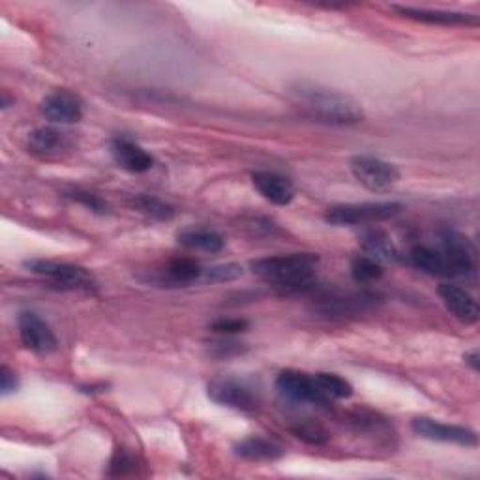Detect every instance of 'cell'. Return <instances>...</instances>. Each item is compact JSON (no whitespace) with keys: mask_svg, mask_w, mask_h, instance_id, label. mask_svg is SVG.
I'll return each instance as SVG.
<instances>
[{"mask_svg":"<svg viewBox=\"0 0 480 480\" xmlns=\"http://www.w3.org/2000/svg\"><path fill=\"white\" fill-rule=\"evenodd\" d=\"M291 432L295 437L315 446L327 444L331 441V432L315 421H297V424L291 426Z\"/></svg>","mask_w":480,"mask_h":480,"instance_id":"27","label":"cell"},{"mask_svg":"<svg viewBox=\"0 0 480 480\" xmlns=\"http://www.w3.org/2000/svg\"><path fill=\"white\" fill-rule=\"evenodd\" d=\"M359 239H361V246H363L364 253L370 255V258L377 260L379 263L394 261L398 258L396 248L391 242L387 233H383L379 230H366V231H363V235Z\"/></svg>","mask_w":480,"mask_h":480,"instance_id":"22","label":"cell"},{"mask_svg":"<svg viewBox=\"0 0 480 480\" xmlns=\"http://www.w3.org/2000/svg\"><path fill=\"white\" fill-rule=\"evenodd\" d=\"M177 240L180 246L196 251L205 253H220L226 246V239H223L218 231L209 228H186L177 233Z\"/></svg>","mask_w":480,"mask_h":480,"instance_id":"20","label":"cell"},{"mask_svg":"<svg viewBox=\"0 0 480 480\" xmlns=\"http://www.w3.org/2000/svg\"><path fill=\"white\" fill-rule=\"evenodd\" d=\"M251 184L260 191V196L276 205V207H287L295 199V186L290 179H285L280 173L274 171H253L251 173Z\"/></svg>","mask_w":480,"mask_h":480,"instance_id":"14","label":"cell"},{"mask_svg":"<svg viewBox=\"0 0 480 480\" xmlns=\"http://www.w3.org/2000/svg\"><path fill=\"white\" fill-rule=\"evenodd\" d=\"M290 98L308 117L317 118L319 122L353 126L364 120V111L353 98L322 85L299 81L290 87Z\"/></svg>","mask_w":480,"mask_h":480,"instance_id":"1","label":"cell"},{"mask_svg":"<svg viewBox=\"0 0 480 480\" xmlns=\"http://www.w3.org/2000/svg\"><path fill=\"white\" fill-rule=\"evenodd\" d=\"M209 349H210V353L216 357H233V355L244 353L242 343H237V342L230 340L228 336H221L220 340L210 342Z\"/></svg>","mask_w":480,"mask_h":480,"instance_id":"31","label":"cell"},{"mask_svg":"<svg viewBox=\"0 0 480 480\" xmlns=\"http://www.w3.org/2000/svg\"><path fill=\"white\" fill-rule=\"evenodd\" d=\"M203 267L189 258H179L168 263V267L158 274V281L173 285V287H188L194 283H201Z\"/></svg>","mask_w":480,"mask_h":480,"instance_id":"19","label":"cell"},{"mask_svg":"<svg viewBox=\"0 0 480 480\" xmlns=\"http://www.w3.org/2000/svg\"><path fill=\"white\" fill-rule=\"evenodd\" d=\"M351 276L357 283H372L383 276V263L370 258V255H357L351 261Z\"/></svg>","mask_w":480,"mask_h":480,"instance_id":"26","label":"cell"},{"mask_svg":"<svg viewBox=\"0 0 480 480\" xmlns=\"http://www.w3.org/2000/svg\"><path fill=\"white\" fill-rule=\"evenodd\" d=\"M276 389L281 396L297 403H313V405H329L332 403L322 389L317 387L315 377L297 370H283L276 377Z\"/></svg>","mask_w":480,"mask_h":480,"instance_id":"8","label":"cell"},{"mask_svg":"<svg viewBox=\"0 0 480 480\" xmlns=\"http://www.w3.org/2000/svg\"><path fill=\"white\" fill-rule=\"evenodd\" d=\"M349 424L355 428V432L370 434V435H383V434L389 435L391 430L387 421L370 409H355L349 414Z\"/></svg>","mask_w":480,"mask_h":480,"instance_id":"24","label":"cell"},{"mask_svg":"<svg viewBox=\"0 0 480 480\" xmlns=\"http://www.w3.org/2000/svg\"><path fill=\"white\" fill-rule=\"evenodd\" d=\"M317 267H319L317 253L274 255V258L255 260L250 265L255 276L281 287V290H295V291L306 290V287L313 283Z\"/></svg>","mask_w":480,"mask_h":480,"instance_id":"2","label":"cell"},{"mask_svg":"<svg viewBox=\"0 0 480 480\" xmlns=\"http://www.w3.org/2000/svg\"><path fill=\"white\" fill-rule=\"evenodd\" d=\"M351 171H353L355 179L366 189L373 191V194H385V191H391L400 180V171L396 169L394 164L366 154L351 158Z\"/></svg>","mask_w":480,"mask_h":480,"instance_id":"5","label":"cell"},{"mask_svg":"<svg viewBox=\"0 0 480 480\" xmlns=\"http://www.w3.org/2000/svg\"><path fill=\"white\" fill-rule=\"evenodd\" d=\"M317 387L322 389V393L331 400V402H338V400H347L353 396V385L351 383L336 373H329V372H319L313 375Z\"/></svg>","mask_w":480,"mask_h":480,"instance_id":"23","label":"cell"},{"mask_svg":"<svg viewBox=\"0 0 480 480\" xmlns=\"http://www.w3.org/2000/svg\"><path fill=\"white\" fill-rule=\"evenodd\" d=\"M441 255L449 269V276H469L475 271V250L471 242L456 233L446 230L439 235Z\"/></svg>","mask_w":480,"mask_h":480,"instance_id":"9","label":"cell"},{"mask_svg":"<svg viewBox=\"0 0 480 480\" xmlns=\"http://www.w3.org/2000/svg\"><path fill=\"white\" fill-rule=\"evenodd\" d=\"M23 267L30 272L36 274L58 287L68 291H92L96 290V278L94 274L74 263L53 261V260H28Z\"/></svg>","mask_w":480,"mask_h":480,"instance_id":"3","label":"cell"},{"mask_svg":"<svg viewBox=\"0 0 480 480\" xmlns=\"http://www.w3.org/2000/svg\"><path fill=\"white\" fill-rule=\"evenodd\" d=\"M250 327V323L246 322V319H239V317H223V319H218V322H214L210 325V331L216 332L218 336H233V334H240V332H246Z\"/></svg>","mask_w":480,"mask_h":480,"instance_id":"30","label":"cell"},{"mask_svg":"<svg viewBox=\"0 0 480 480\" xmlns=\"http://www.w3.org/2000/svg\"><path fill=\"white\" fill-rule=\"evenodd\" d=\"M409 261L411 265L430 276H449V269L443 260V255L439 250H434L424 244L413 246L409 251Z\"/></svg>","mask_w":480,"mask_h":480,"instance_id":"21","label":"cell"},{"mask_svg":"<svg viewBox=\"0 0 480 480\" xmlns=\"http://www.w3.org/2000/svg\"><path fill=\"white\" fill-rule=\"evenodd\" d=\"M233 453L248 462H276L285 454L281 444L260 435H251L239 441L233 446Z\"/></svg>","mask_w":480,"mask_h":480,"instance_id":"17","label":"cell"},{"mask_svg":"<svg viewBox=\"0 0 480 480\" xmlns=\"http://www.w3.org/2000/svg\"><path fill=\"white\" fill-rule=\"evenodd\" d=\"M115 164L134 175H143L154 168V156L130 138H115L109 145Z\"/></svg>","mask_w":480,"mask_h":480,"instance_id":"11","label":"cell"},{"mask_svg":"<svg viewBox=\"0 0 480 480\" xmlns=\"http://www.w3.org/2000/svg\"><path fill=\"white\" fill-rule=\"evenodd\" d=\"M19 389V379L15 372H12L8 366L0 368V393L3 396H10Z\"/></svg>","mask_w":480,"mask_h":480,"instance_id":"33","label":"cell"},{"mask_svg":"<svg viewBox=\"0 0 480 480\" xmlns=\"http://www.w3.org/2000/svg\"><path fill=\"white\" fill-rule=\"evenodd\" d=\"M68 198H70L72 201H76V203L83 205L87 210H90V212H94V214H100V216H104V214H107V212H109V207H107V203H106L102 198L96 196V194H90V191H83V189H72L70 194H68Z\"/></svg>","mask_w":480,"mask_h":480,"instance_id":"28","label":"cell"},{"mask_svg":"<svg viewBox=\"0 0 480 480\" xmlns=\"http://www.w3.org/2000/svg\"><path fill=\"white\" fill-rule=\"evenodd\" d=\"M402 212L400 203L383 201V203H351L338 205L325 212V221L336 228L345 226H364V223H377L394 218Z\"/></svg>","mask_w":480,"mask_h":480,"instance_id":"4","label":"cell"},{"mask_svg":"<svg viewBox=\"0 0 480 480\" xmlns=\"http://www.w3.org/2000/svg\"><path fill=\"white\" fill-rule=\"evenodd\" d=\"M134 205L139 212H143L147 218L150 220H156V221H169L175 218V209L162 201L159 198H154V196H138L134 199Z\"/></svg>","mask_w":480,"mask_h":480,"instance_id":"25","label":"cell"},{"mask_svg":"<svg viewBox=\"0 0 480 480\" xmlns=\"http://www.w3.org/2000/svg\"><path fill=\"white\" fill-rule=\"evenodd\" d=\"M411 428H413L414 434L424 437V439H430V441L453 443V444L465 446V449H473V446L478 444L476 432H473L471 428L439 423V421L430 419V417H417V419H413Z\"/></svg>","mask_w":480,"mask_h":480,"instance_id":"10","label":"cell"},{"mask_svg":"<svg viewBox=\"0 0 480 480\" xmlns=\"http://www.w3.org/2000/svg\"><path fill=\"white\" fill-rule=\"evenodd\" d=\"M396 14L405 19L419 21L426 25L441 26H476L478 17L465 12H449V10H430V8H413V6H393Z\"/></svg>","mask_w":480,"mask_h":480,"instance_id":"16","label":"cell"},{"mask_svg":"<svg viewBox=\"0 0 480 480\" xmlns=\"http://www.w3.org/2000/svg\"><path fill=\"white\" fill-rule=\"evenodd\" d=\"M464 361L465 364L473 370V372H478L480 370V357H478V349H471L469 353L464 355Z\"/></svg>","mask_w":480,"mask_h":480,"instance_id":"34","label":"cell"},{"mask_svg":"<svg viewBox=\"0 0 480 480\" xmlns=\"http://www.w3.org/2000/svg\"><path fill=\"white\" fill-rule=\"evenodd\" d=\"M26 150L40 159H53L72 150V139L66 132L58 130L55 126H44L28 134Z\"/></svg>","mask_w":480,"mask_h":480,"instance_id":"12","label":"cell"},{"mask_svg":"<svg viewBox=\"0 0 480 480\" xmlns=\"http://www.w3.org/2000/svg\"><path fill=\"white\" fill-rule=\"evenodd\" d=\"M379 297L373 293H353L345 297H331L323 299L322 311L332 317H347V315H359L372 310L377 304Z\"/></svg>","mask_w":480,"mask_h":480,"instance_id":"18","label":"cell"},{"mask_svg":"<svg viewBox=\"0 0 480 480\" xmlns=\"http://www.w3.org/2000/svg\"><path fill=\"white\" fill-rule=\"evenodd\" d=\"M109 475H117V476H124L128 473H132L136 469V460L132 454H128L126 451H115L111 462H109Z\"/></svg>","mask_w":480,"mask_h":480,"instance_id":"32","label":"cell"},{"mask_svg":"<svg viewBox=\"0 0 480 480\" xmlns=\"http://www.w3.org/2000/svg\"><path fill=\"white\" fill-rule=\"evenodd\" d=\"M40 111L53 124H76L83 118V102L74 92L56 90L46 96Z\"/></svg>","mask_w":480,"mask_h":480,"instance_id":"13","label":"cell"},{"mask_svg":"<svg viewBox=\"0 0 480 480\" xmlns=\"http://www.w3.org/2000/svg\"><path fill=\"white\" fill-rule=\"evenodd\" d=\"M437 293H439L444 308L449 310V313L453 317H456L458 322H462L465 325H475L478 322V304H476L475 297L469 291L462 290L460 285L444 281L439 285Z\"/></svg>","mask_w":480,"mask_h":480,"instance_id":"15","label":"cell"},{"mask_svg":"<svg viewBox=\"0 0 480 480\" xmlns=\"http://www.w3.org/2000/svg\"><path fill=\"white\" fill-rule=\"evenodd\" d=\"M242 276V269L239 265H220L203 269L201 283H221V281H231Z\"/></svg>","mask_w":480,"mask_h":480,"instance_id":"29","label":"cell"},{"mask_svg":"<svg viewBox=\"0 0 480 480\" xmlns=\"http://www.w3.org/2000/svg\"><path fill=\"white\" fill-rule=\"evenodd\" d=\"M19 338L25 349L38 357L53 355L58 349V340L53 329L35 311H23L17 319Z\"/></svg>","mask_w":480,"mask_h":480,"instance_id":"7","label":"cell"},{"mask_svg":"<svg viewBox=\"0 0 480 480\" xmlns=\"http://www.w3.org/2000/svg\"><path fill=\"white\" fill-rule=\"evenodd\" d=\"M209 398L221 405L237 411H253L258 407V394L244 379L233 375H218L207 387Z\"/></svg>","mask_w":480,"mask_h":480,"instance_id":"6","label":"cell"}]
</instances>
